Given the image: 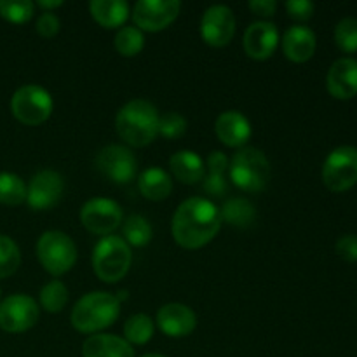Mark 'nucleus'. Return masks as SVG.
Wrapping results in <instances>:
<instances>
[{"label": "nucleus", "instance_id": "obj_1", "mask_svg": "<svg viewBox=\"0 0 357 357\" xmlns=\"http://www.w3.org/2000/svg\"><path fill=\"white\" fill-rule=\"evenodd\" d=\"M222 216L215 202L204 197L187 199L173 216V237L185 250H199L215 239Z\"/></svg>", "mask_w": 357, "mask_h": 357}, {"label": "nucleus", "instance_id": "obj_2", "mask_svg": "<svg viewBox=\"0 0 357 357\" xmlns=\"http://www.w3.org/2000/svg\"><path fill=\"white\" fill-rule=\"evenodd\" d=\"M159 112L146 100H132L119 110L115 128L128 145L146 146L159 135Z\"/></svg>", "mask_w": 357, "mask_h": 357}, {"label": "nucleus", "instance_id": "obj_3", "mask_svg": "<svg viewBox=\"0 0 357 357\" xmlns=\"http://www.w3.org/2000/svg\"><path fill=\"white\" fill-rule=\"evenodd\" d=\"M121 314L117 296L107 291L84 295L72 310V324L80 333H96L112 326Z\"/></svg>", "mask_w": 357, "mask_h": 357}, {"label": "nucleus", "instance_id": "obj_4", "mask_svg": "<svg viewBox=\"0 0 357 357\" xmlns=\"http://www.w3.org/2000/svg\"><path fill=\"white\" fill-rule=\"evenodd\" d=\"M230 180L244 192H260L271 180V162L261 150L243 146L234 155L229 167Z\"/></svg>", "mask_w": 357, "mask_h": 357}, {"label": "nucleus", "instance_id": "obj_5", "mask_svg": "<svg viewBox=\"0 0 357 357\" xmlns=\"http://www.w3.org/2000/svg\"><path fill=\"white\" fill-rule=\"evenodd\" d=\"M132 253L129 244L119 236H107L93 251L94 274L103 282H117L128 274Z\"/></svg>", "mask_w": 357, "mask_h": 357}, {"label": "nucleus", "instance_id": "obj_6", "mask_svg": "<svg viewBox=\"0 0 357 357\" xmlns=\"http://www.w3.org/2000/svg\"><path fill=\"white\" fill-rule=\"evenodd\" d=\"M37 257L49 274L63 275L75 265L77 246L68 234L49 230L38 239Z\"/></svg>", "mask_w": 357, "mask_h": 357}, {"label": "nucleus", "instance_id": "obj_7", "mask_svg": "<svg viewBox=\"0 0 357 357\" xmlns=\"http://www.w3.org/2000/svg\"><path fill=\"white\" fill-rule=\"evenodd\" d=\"M52 96L47 89L37 84L20 87L10 100L14 117L26 126H38L47 121L52 114Z\"/></svg>", "mask_w": 357, "mask_h": 357}, {"label": "nucleus", "instance_id": "obj_8", "mask_svg": "<svg viewBox=\"0 0 357 357\" xmlns=\"http://www.w3.org/2000/svg\"><path fill=\"white\" fill-rule=\"evenodd\" d=\"M323 181L330 190L345 192L357 183V149L338 146L323 164Z\"/></svg>", "mask_w": 357, "mask_h": 357}, {"label": "nucleus", "instance_id": "obj_9", "mask_svg": "<svg viewBox=\"0 0 357 357\" xmlns=\"http://www.w3.org/2000/svg\"><path fill=\"white\" fill-rule=\"evenodd\" d=\"M40 310L28 295H10L0 303V328L7 333H23L38 323Z\"/></svg>", "mask_w": 357, "mask_h": 357}, {"label": "nucleus", "instance_id": "obj_10", "mask_svg": "<svg viewBox=\"0 0 357 357\" xmlns=\"http://www.w3.org/2000/svg\"><path fill=\"white\" fill-rule=\"evenodd\" d=\"M80 222L89 232L108 236L122 223V208L107 197H94L80 209Z\"/></svg>", "mask_w": 357, "mask_h": 357}, {"label": "nucleus", "instance_id": "obj_11", "mask_svg": "<svg viewBox=\"0 0 357 357\" xmlns=\"http://www.w3.org/2000/svg\"><path fill=\"white\" fill-rule=\"evenodd\" d=\"M96 167L114 183L126 185L135 180L138 160L128 146L108 145L98 153Z\"/></svg>", "mask_w": 357, "mask_h": 357}, {"label": "nucleus", "instance_id": "obj_12", "mask_svg": "<svg viewBox=\"0 0 357 357\" xmlns=\"http://www.w3.org/2000/svg\"><path fill=\"white\" fill-rule=\"evenodd\" d=\"M180 10V0H139L132 9V20L139 30L160 31L176 20Z\"/></svg>", "mask_w": 357, "mask_h": 357}, {"label": "nucleus", "instance_id": "obj_13", "mask_svg": "<svg viewBox=\"0 0 357 357\" xmlns=\"http://www.w3.org/2000/svg\"><path fill=\"white\" fill-rule=\"evenodd\" d=\"M236 33V16L227 6H211L204 10L201 20V37L213 47H223Z\"/></svg>", "mask_w": 357, "mask_h": 357}, {"label": "nucleus", "instance_id": "obj_14", "mask_svg": "<svg viewBox=\"0 0 357 357\" xmlns=\"http://www.w3.org/2000/svg\"><path fill=\"white\" fill-rule=\"evenodd\" d=\"M65 190V180L52 169L40 171L31 178L26 187V202L33 211H45L52 208L61 199Z\"/></svg>", "mask_w": 357, "mask_h": 357}, {"label": "nucleus", "instance_id": "obj_15", "mask_svg": "<svg viewBox=\"0 0 357 357\" xmlns=\"http://www.w3.org/2000/svg\"><path fill=\"white\" fill-rule=\"evenodd\" d=\"M279 44V30L271 21H257L246 28L243 37V47L250 58L268 59Z\"/></svg>", "mask_w": 357, "mask_h": 357}, {"label": "nucleus", "instance_id": "obj_16", "mask_svg": "<svg viewBox=\"0 0 357 357\" xmlns=\"http://www.w3.org/2000/svg\"><path fill=\"white\" fill-rule=\"evenodd\" d=\"M157 324L167 337L181 338L195 330L197 317L194 310L183 303H166L157 312Z\"/></svg>", "mask_w": 357, "mask_h": 357}, {"label": "nucleus", "instance_id": "obj_17", "mask_svg": "<svg viewBox=\"0 0 357 357\" xmlns=\"http://www.w3.org/2000/svg\"><path fill=\"white\" fill-rule=\"evenodd\" d=\"M328 93L337 100H351L357 94V59L340 58L326 75Z\"/></svg>", "mask_w": 357, "mask_h": 357}, {"label": "nucleus", "instance_id": "obj_18", "mask_svg": "<svg viewBox=\"0 0 357 357\" xmlns=\"http://www.w3.org/2000/svg\"><path fill=\"white\" fill-rule=\"evenodd\" d=\"M216 136L220 142L232 149H243L251 138V122L237 110H227L216 119Z\"/></svg>", "mask_w": 357, "mask_h": 357}, {"label": "nucleus", "instance_id": "obj_19", "mask_svg": "<svg viewBox=\"0 0 357 357\" xmlns=\"http://www.w3.org/2000/svg\"><path fill=\"white\" fill-rule=\"evenodd\" d=\"M317 47L316 33L309 26L295 24L289 26L282 35V51L293 63H305L314 56Z\"/></svg>", "mask_w": 357, "mask_h": 357}, {"label": "nucleus", "instance_id": "obj_20", "mask_svg": "<svg viewBox=\"0 0 357 357\" xmlns=\"http://www.w3.org/2000/svg\"><path fill=\"white\" fill-rule=\"evenodd\" d=\"M84 357H135L131 344L115 335H93L82 345Z\"/></svg>", "mask_w": 357, "mask_h": 357}, {"label": "nucleus", "instance_id": "obj_21", "mask_svg": "<svg viewBox=\"0 0 357 357\" xmlns=\"http://www.w3.org/2000/svg\"><path fill=\"white\" fill-rule=\"evenodd\" d=\"M171 171L174 176L185 185H194L204 180V160L197 152L192 150H180L169 160Z\"/></svg>", "mask_w": 357, "mask_h": 357}, {"label": "nucleus", "instance_id": "obj_22", "mask_svg": "<svg viewBox=\"0 0 357 357\" xmlns=\"http://www.w3.org/2000/svg\"><path fill=\"white\" fill-rule=\"evenodd\" d=\"M138 188L143 197L150 199V201H162V199L169 197L171 190H173V180L166 171L153 166L139 174Z\"/></svg>", "mask_w": 357, "mask_h": 357}, {"label": "nucleus", "instance_id": "obj_23", "mask_svg": "<svg viewBox=\"0 0 357 357\" xmlns=\"http://www.w3.org/2000/svg\"><path fill=\"white\" fill-rule=\"evenodd\" d=\"M89 10L93 20L103 28L122 26L129 17V6L124 0H93Z\"/></svg>", "mask_w": 357, "mask_h": 357}, {"label": "nucleus", "instance_id": "obj_24", "mask_svg": "<svg viewBox=\"0 0 357 357\" xmlns=\"http://www.w3.org/2000/svg\"><path fill=\"white\" fill-rule=\"evenodd\" d=\"M227 169H229V160L223 152L209 153L208 157V176L204 180V190L215 197H222L229 190L227 183Z\"/></svg>", "mask_w": 357, "mask_h": 357}, {"label": "nucleus", "instance_id": "obj_25", "mask_svg": "<svg viewBox=\"0 0 357 357\" xmlns=\"http://www.w3.org/2000/svg\"><path fill=\"white\" fill-rule=\"evenodd\" d=\"M220 216H222L223 222H227L229 225L237 227V229H248L255 223L257 218V209L251 204L248 199L243 197H234L229 199L225 204L220 209Z\"/></svg>", "mask_w": 357, "mask_h": 357}, {"label": "nucleus", "instance_id": "obj_26", "mask_svg": "<svg viewBox=\"0 0 357 357\" xmlns=\"http://www.w3.org/2000/svg\"><path fill=\"white\" fill-rule=\"evenodd\" d=\"M152 225L139 215H131L122 225V239L136 248H143L152 241Z\"/></svg>", "mask_w": 357, "mask_h": 357}, {"label": "nucleus", "instance_id": "obj_27", "mask_svg": "<svg viewBox=\"0 0 357 357\" xmlns=\"http://www.w3.org/2000/svg\"><path fill=\"white\" fill-rule=\"evenodd\" d=\"M124 337L128 344L145 345L153 337V321L146 314H135L126 321Z\"/></svg>", "mask_w": 357, "mask_h": 357}, {"label": "nucleus", "instance_id": "obj_28", "mask_svg": "<svg viewBox=\"0 0 357 357\" xmlns=\"http://www.w3.org/2000/svg\"><path fill=\"white\" fill-rule=\"evenodd\" d=\"M26 201V185L17 174L0 173V202L6 206H20Z\"/></svg>", "mask_w": 357, "mask_h": 357}, {"label": "nucleus", "instance_id": "obj_29", "mask_svg": "<svg viewBox=\"0 0 357 357\" xmlns=\"http://www.w3.org/2000/svg\"><path fill=\"white\" fill-rule=\"evenodd\" d=\"M143 45H145V37H143V31L136 26H124L115 35V49L119 54L126 58L139 54Z\"/></svg>", "mask_w": 357, "mask_h": 357}, {"label": "nucleus", "instance_id": "obj_30", "mask_svg": "<svg viewBox=\"0 0 357 357\" xmlns=\"http://www.w3.org/2000/svg\"><path fill=\"white\" fill-rule=\"evenodd\" d=\"M66 302H68V289L58 279H52L47 284L42 288L40 291V305L44 307L47 312L58 314L65 309Z\"/></svg>", "mask_w": 357, "mask_h": 357}, {"label": "nucleus", "instance_id": "obj_31", "mask_svg": "<svg viewBox=\"0 0 357 357\" xmlns=\"http://www.w3.org/2000/svg\"><path fill=\"white\" fill-rule=\"evenodd\" d=\"M21 253L17 244L10 237L0 234V279H6L17 271Z\"/></svg>", "mask_w": 357, "mask_h": 357}, {"label": "nucleus", "instance_id": "obj_32", "mask_svg": "<svg viewBox=\"0 0 357 357\" xmlns=\"http://www.w3.org/2000/svg\"><path fill=\"white\" fill-rule=\"evenodd\" d=\"M33 10L35 3L30 0H0V16L10 23H26Z\"/></svg>", "mask_w": 357, "mask_h": 357}, {"label": "nucleus", "instance_id": "obj_33", "mask_svg": "<svg viewBox=\"0 0 357 357\" xmlns=\"http://www.w3.org/2000/svg\"><path fill=\"white\" fill-rule=\"evenodd\" d=\"M335 42L344 52H357V20L345 17L335 28Z\"/></svg>", "mask_w": 357, "mask_h": 357}, {"label": "nucleus", "instance_id": "obj_34", "mask_svg": "<svg viewBox=\"0 0 357 357\" xmlns=\"http://www.w3.org/2000/svg\"><path fill=\"white\" fill-rule=\"evenodd\" d=\"M187 131V121L178 112H166L162 117H159V135L167 139L181 138Z\"/></svg>", "mask_w": 357, "mask_h": 357}, {"label": "nucleus", "instance_id": "obj_35", "mask_svg": "<svg viewBox=\"0 0 357 357\" xmlns=\"http://www.w3.org/2000/svg\"><path fill=\"white\" fill-rule=\"evenodd\" d=\"M284 6L289 16L298 21L310 20L314 14V9H316V6L312 2H309V0H288Z\"/></svg>", "mask_w": 357, "mask_h": 357}, {"label": "nucleus", "instance_id": "obj_36", "mask_svg": "<svg viewBox=\"0 0 357 357\" xmlns=\"http://www.w3.org/2000/svg\"><path fill=\"white\" fill-rule=\"evenodd\" d=\"M337 255L345 261H357V236L354 234H347V236H342L337 241Z\"/></svg>", "mask_w": 357, "mask_h": 357}, {"label": "nucleus", "instance_id": "obj_37", "mask_svg": "<svg viewBox=\"0 0 357 357\" xmlns=\"http://www.w3.org/2000/svg\"><path fill=\"white\" fill-rule=\"evenodd\" d=\"M59 26H61V23H59V17L56 16V14L49 13V10H44V13L38 16L37 31L42 35V37L45 38L54 37V35L59 31Z\"/></svg>", "mask_w": 357, "mask_h": 357}, {"label": "nucleus", "instance_id": "obj_38", "mask_svg": "<svg viewBox=\"0 0 357 357\" xmlns=\"http://www.w3.org/2000/svg\"><path fill=\"white\" fill-rule=\"evenodd\" d=\"M248 6H250V9L253 10L255 14L265 17L274 16L275 9H278V2H275V0H251Z\"/></svg>", "mask_w": 357, "mask_h": 357}, {"label": "nucleus", "instance_id": "obj_39", "mask_svg": "<svg viewBox=\"0 0 357 357\" xmlns=\"http://www.w3.org/2000/svg\"><path fill=\"white\" fill-rule=\"evenodd\" d=\"M63 0H38V7L42 9H56V7H61Z\"/></svg>", "mask_w": 357, "mask_h": 357}, {"label": "nucleus", "instance_id": "obj_40", "mask_svg": "<svg viewBox=\"0 0 357 357\" xmlns=\"http://www.w3.org/2000/svg\"><path fill=\"white\" fill-rule=\"evenodd\" d=\"M143 357H166V356H160V354H146V356H143Z\"/></svg>", "mask_w": 357, "mask_h": 357}]
</instances>
